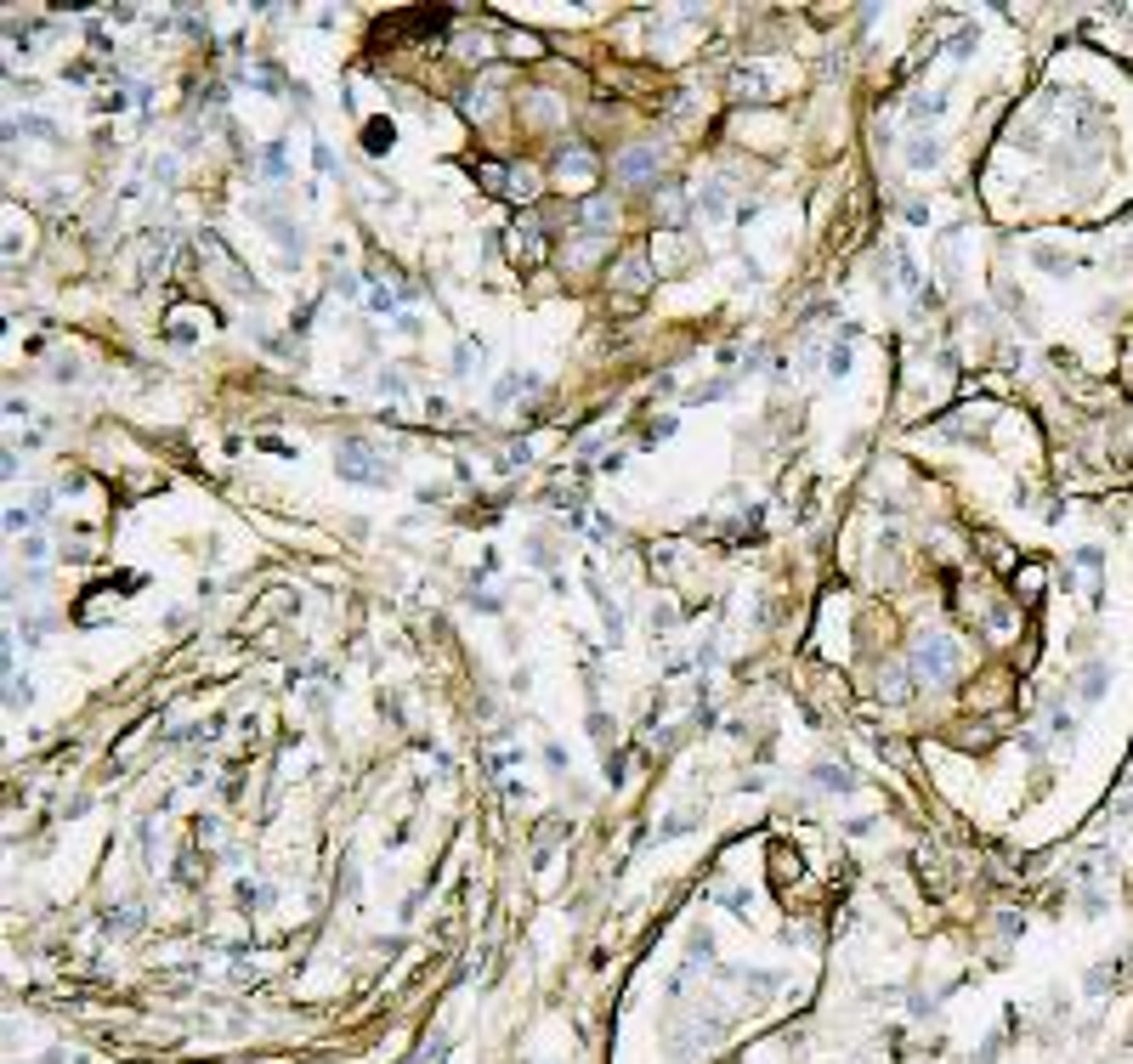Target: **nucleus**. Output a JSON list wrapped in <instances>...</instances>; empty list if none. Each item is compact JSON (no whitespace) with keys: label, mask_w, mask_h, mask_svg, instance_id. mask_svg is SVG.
Returning a JSON list of instances; mask_svg holds the SVG:
<instances>
[{"label":"nucleus","mask_w":1133,"mask_h":1064,"mask_svg":"<svg viewBox=\"0 0 1133 1064\" xmlns=\"http://www.w3.org/2000/svg\"><path fill=\"white\" fill-rule=\"evenodd\" d=\"M913 669H918V680H929V685L952 680V640H947V635H924V640H918V657H913Z\"/></svg>","instance_id":"obj_1"},{"label":"nucleus","mask_w":1133,"mask_h":1064,"mask_svg":"<svg viewBox=\"0 0 1133 1064\" xmlns=\"http://www.w3.org/2000/svg\"><path fill=\"white\" fill-rule=\"evenodd\" d=\"M341 471H346L352 482H386V476H391V464H380V459H375L369 448H363V442H346V448H341Z\"/></svg>","instance_id":"obj_2"},{"label":"nucleus","mask_w":1133,"mask_h":1064,"mask_svg":"<svg viewBox=\"0 0 1133 1064\" xmlns=\"http://www.w3.org/2000/svg\"><path fill=\"white\" fill-rule=\"evenodd\" d=\"M646 171H652V153H646V148H635V153H629V159L618 164V176H623V182H635V176H646Z\"/></svg>","instance_id":"obj_3"}]
</instances>
